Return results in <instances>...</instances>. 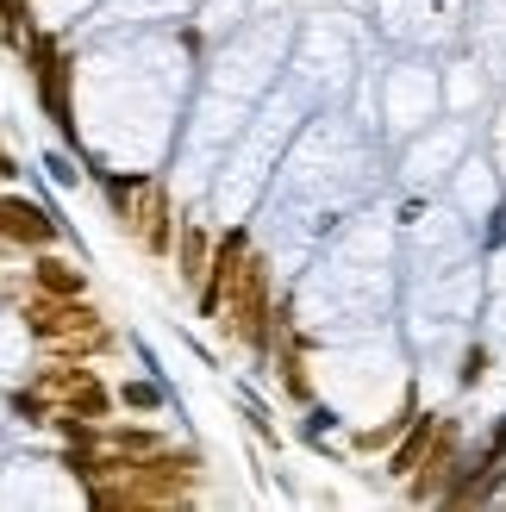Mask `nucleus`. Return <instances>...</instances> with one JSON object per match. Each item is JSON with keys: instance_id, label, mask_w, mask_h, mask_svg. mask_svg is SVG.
<instances>
[{"instance_id": "f257e3e1", "label": "nucleus", "mask_w": 506, "mask_h": 512, "mask_svg": "<svg viewBox=\"0 0 506 512\" xmlns=\"http://www.w3.org/2000/svg\"><path fill=\"white\" fill-rule=\"evenodd\" d=\"M188 44L163 25L88 32L75 63V119L82 138L113 175H150L175 157L188 119Z\"/></svg>"}, {"instance_id": "f03ea898", "label": "nucleus", "mask_w": 506, "mask_h": 512, "mask_svg": "<svg viewBox=\"0 0 506 512\" xmlns=\"http://www.w3.org/2000/svg\"><path fill=\"white\" fill-rule=\"evenodd\" d=\"M375 163H382V132L375 119H357L350 107H319L300 138L288 144L282 169L263 194V244L269 256H282L288 275L300 269V256H313L344 213H357L375 188Z\"/></svg>"}, {"instance_id": "7ed1b4c3", "label": "nucleus", "mask_w": 506, "mask_h": 512, "mask_svg": "<svg viewBox=\"0 0 506 512\" xmlns=\"http://www.w3.org/2000/svg\"><path fill=\"white\" fill-rule=\"evenodd\" d=\"M394 300V225L382 213H350L325 232L300 275V319L325 338H357L382 325Z\"/></svg>"}, {"instance_id": "20e7f679", "label": "nucleus", "mask_w": 506, "mask_h": 512, "mask_svg": "<svg viewBox=\"0 0 506 512\" xmlns=\"http://www.w3.org/2000/svg\"><path fill=\"white\" fill-rule=\"evenodd\" d=\"M313 113H319V107L288 82V75L257 100V107H250L244 132L232 138V150H225V163H219V175H213V194H207L225 225H238V219H250V213L263 207V194H269V182H275V169H282L288 144L300 138V125H307Z\"/></svg>"}, {"instance_id": "39448f33", "label": "nucleus", "mask_w": 506, "mask_h": 512, "mask_svg": "<svg viewBox=\"0 0 506 512\" xmlns=\"http://www.w3.org/2000/svg\"><path fill=\"white\" fill-rule=\"evenodd\" d=\"M294 32H300V25H294L282 7H257L232 38H219V44H213L207 69H200V88L232 94V100H244V107H257V100L288 75Z\"/></svg>"}, {"instance_id": "423d86ee", "label": "nucleus", "mask_w": 506, "mask_h": 512, "mask_svg": "<svg viewBox=\"0 0 506 512\" xmlns=\"http://www.w3.org/2000/svg\"><path fill=\"white\" fill-rule=\"evenodd\" d=\"M363 32L344 13H313L294 32V57H288V82L313 100V107H344L363 88Z\"/></svg>"}, {"instance_id": "0eeeda50", "label": "nucleus", "mask_w": 506, "mask_h": 512, "mask_svg": "<svg viewBox=\"0 0 506 512\" xmlns=\"http://www.w3.org/2000/svg\"><path fill=\"white\" fill-rule=\"evenodd\" d=\"M438 113H444V69L425 63L419 50L394 57L382 75H375V132H382L388 144H407Z\"/></svg>"}, {"instance_id": "6e6552de", "label": "nucleus", "mask_w": 506, "mask_h": 512, "mask_svg": "<svg viewBox=\"0 0 506 512\" xmlns=\"http://www.w3.org/2000/svg\"><path fill=\"white\" fill-rule=\"evenodd\" d=\"M475 150V125L463 113H438L425 132H413L407 144H400V188H413V194H438L450 188V175H457V163Z\"/></svg>"}, {"instance_id": "1a4fd4ad", "label": "nucleus", "mask_w": 506, "mask_h": 512, "mask_svg": "<svg viewBox=\"0 0 506 512\" xmlns=\"http://www.w3.org/2000/svg\"><path fill=\"white\" fill-rule=\"evenodd\" d=\"M375 25L400 50H438L463 32V7L457 0H375Z\"/></svg>"}, {"instance_id": "9d476101", "label": "nucleus", "mask_w": 506, "mask_h": 512, "mask_svg": "<svg viewBox=\"0 0 506 512\" xmlns=\"http://www.w3.org/2000/svg\"><path fill=\"white\" fill-rule=\"evenodd\" d=\"M444 194H450V207H457L469 225H488V219L500 213V194H506V188H500V163L488 157V150H469V157L457 163V175H450Z\"/></svg>"}, {"instance_id": "9b49d317", "label": "nucleus", "mask_w": 506, "mask_h": 512, "mask_svg": "<svg viewBox=\"0 0 506 512\" xmlns=\"http://www.w3.org/2000/svg\"><path fill=\"white\" fill-rule=\"evenodd\" d=\"M82 488L57 463H7L0 469V506H75Z\"/></svg>"}, {"instance_id": "f8f14e48", "label": "nucleus", "mask_w": 506, "mask_h": 512, "mask_svg": "<svg viewBox=\"0 0 506 512\" xmlns=\"http://www.w3.org/2000/svg\"><path fill=\"white\" fill-rule=\"evenodd\" d=\"M175 19H194V0H100L94 19L82 25L88 32H125V25H175Z\"/></svg>"}, {"instance_id": "ddd939ff", "label": "nucleus", "mask_w": 506, "mask_h": 512, "mask_svg": "<svg viewBox=\"0 0 506 512\" xmlns=\"http://www.w3.org/2000/svg\"><path fill=\"white\" fill-rule=\"evenodd\" d=\"M257 7H263V0H194V32H200V44L232 38Z\"/></svg>"}, {"instance_id": "4468645a", "label": "nucleus", "mask_w": 506, "mask_h": 512, "mask_svg": "<svg viewBox=\"0 0 506 512\" xmlns=\"http://www.w3.org/2000/svg\"><path fill=\"white\" fill-rule=\"evenodd\" d=\"M0 238L50 244V238H57V225H50V219H44V207H32V200H0Z\"/></svg>"}, {"instance_id": "2eb2a0df", "label": "nucleus", "mask_w": 506, "mask_h": 512, "mask_svg": "<svg viewBox=\"0 0 506 512\" xmlns=\"http://www.w3.org/2000/svg\"><path fill=\"white\" fill-rule=\"evenodd\" d=\"M25 356H32V325L0 306V375H25Z\"/></svg>"}, {"instance_id": "dca6fc26", "label": "nucleus", "mask_w": 506, "mask_h": 512, "mask_svg": "<svg viewBox=\"0 0 506 512\" xmlns=\"http://www.w3.org/2000/svg\"><path fill=\"white\" fill-rule=\"evenodd\" d=\"M482 94L488 88H482V75H475V63H450L444 69V113H463L469 119L475 107H482Z\"/></svg>"}, {"instance_id": "f3484780", "label": "nucleus", "mask_w": 506, "mask_h": 512, "mask_svg": "<svg viewBox=\"0 0 506 512\" xmlns=\"http://www.w3.org/2000/svg\"><path fill=\"white\" fill-rule=\"evenodd\" d=\"M32 7L38 25H50V32H69V25H88L100 0H25Z\"/></svg>"}, {"instance_id": "a211bd4d", "label": "nucleus", "mask_w": 506, "mask_h": 512, "mask_svg": "<svg viewBox=\"0 0 506 512\" xmlns=\"http://www.w3.org/2000/svg\"><path fill=\"white\" fill-rule=\"evenodd\" d=\"M0 431H7V400H0Z\"/></svg>"}]
</instances>
